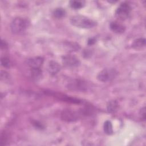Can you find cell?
I'll use <instances>...</instances> for the list:
<instances>
[{
    "mask_svg": "<svg viewBox=\"0 0 146 146\" xmlns=\"http://www.w3.org/2000/svg\"><path fill=\"white\" fill-rule=\"evenodd\" d=\"M132 47L135 50H141L145 46V39L144 38H138L134 40L132 43Z\"/></svg>",
    "mask_w": 146,
    "mask_h": 146,
    "instance_id": "11",
    "label": "cell"
},
{
    "mask_svg": "<svg viewBox=\"0 0 146 146\" xmlns=\"http://www.w3.org/2000/svg\"><path fill=\"white\" fill-rule=\"evenodd\" d=\"M62 119L66 121H74L79 118V114L76 112L70 110H64L62 113Z\"/></svg>",
    "mask_w": 146,
    "mask_h": 146,
    "instance_id": "7",
    "label": "cell"
},
{
    "mask_svg": "<svg viewBox=\"0 0 146 146\" xmlns=\"http://www.w3.org/2000/svg\"><path fill=\"white\" fill-rule=\"evenodd\" d=\"M1 65L5 68L10 67V66L11 65V62L10 59L6 56L1 58Z\"/></svg>",
    "mask_w": 146,
    "mask_h": 146,
    "instance_id": "17",
    "label": "cell"
},
{
    "mask_svg": "<svg viewBox=\"0 0 146 146\" xmlns=\"http://www.w3.org/2000/svg\"><path fill=\"white\" fill-rule=\"evenodd\" d=\"M28 21L23 18L17 17L13 20L11 23L10 27L13 33L19 34L24 31L28 27Z\"/></svg>",
    "mask_w": 146,
    "mask_h": 146,
    "instance_id": "2",
    "label": "cell"
},
{
    "mask_svg": "<svg viewBox=\"0 0 146 146\" xmlns=\"http://www.w3.org/2000/svg\"><path fill=\"white\" fill-rule=\"evenodd\" d=\"M68 89L72 91H84L87 90L88 86L86 82L81 80L75 79L72 80L68 84Z\"/></svg>",
    "mask_w": 146,
    "mask_h": 146,
    "instance_id": "5",
    "label": "cell"
},
{
    "mask_svg": "<svg viewBox=\"0 0 146 146\" xmlns=\"http://www.w3.org/2000/svg\"><path fill=\"white\" fill-rule=\"evenodd\" d=\"M72 25L79 28L91 29L96 25V22L92 19L82 15H76L70 19Z\"/></svg>",
    "mask_w": 146,
    "mask_h": 146,
    "instance_id": "1",
    "label": "cell"
},
{
    "mask_svg": "<svg viewBox=\"0 0 146 146\" xmlns=\"http://www.w3.org/2000/svg\"><path fill=\"white\" fill-rule=\"evenodd\" d=\"M141 118H143L144 120H145V107L143 108L141 110Z\"/></svg>",
    "mask_w": 146,
    "mask_h": 146,
    "instance_id": "18",
    "label": "cell"
},
{
    "mask_svg": "<svg viewBox=\"0 0 146 146\" xmlns=\"http://www.w3.org/2000/svg\"><path fill=\"white\" fill-rule=\"evenodd\" d=\"M118 107V103L116 100H111L107 104V110L110 113H113L117 111Z\"/></svg>",
    "mask_w": 146,
    "mask_h": 146,
    "instance_id": "13",
    "label": "cell"
},
{
    "mask_svg": "<svg viewBox=\"0 0 146 146\" xmlns=\"http://www.w3.org/2000/svg\"><path fill=\"white\" fill-rule=\"evenodd\" d=\"M117 75V71L112 68H105L102 70L98 75V79L102 82H110L114 79Z\"/></svg>",
    "mask_w": 146,
    "mask_h": 146,
    "instance_id": "3",
    "label": "cell"
},
{
    "mask_svg": "<svg viewBox=\"0 0 146 146\" xmlns=\"http://www.w3.org/2000/svg\"><path fill=\"white\" fill-rule=\"evenodd\" d=\"M66 14L65 10L62 8H57L53 12V15L54 17L59 19L63 18Z\"/></svg>",
    "mask_w": 146,
    "mask_h": 146,
    "instance_id": "15",
    "label": "cell"
},
{
    "mask_svg": "<svg viewBox=\"0 0 146 146\" xmlns=\"http://www.w3.org/2000/svg\"><path fill=\"white\" fill-rule=\"evenodd\" d=\"M84 2L80 1H70V6L74 9H79L83 6Z\"/></svg>",
    "mask_w": 146,
    "mask_h": 146,
    "instance_id": "16",
    "label": "cell"
},
{
    "mask_svg": "<svg viewBox=\"0 0 146 146\" xmlns=\"http://www.w3.org/2000/svg\"><path fill=\"white\" fill-rule=\"evenodd\" d=\"M111 30L116 34H121L125 31V27L117 22H112L110 25Z\"/></svg>",
    "mask_w": 146,
    "mask_h": 146,
    "instance_id": "10",
    "label": "cell"
},
{
    "mask_svg": "<svg viewBox=\"0 0 146 146\" xmlns=\"http://www.w3.org/2000/svg\"><path fill=\"white\" fill-rule=\"evenodd\" d=\"M131 10V7L128 3H121L115 11V17L120 20H125L128 17Z\"/></svg>",
    "mask_w": 146,
    "mask_h": 146,
    "instance_id": "4",
    "label": "cell"
},
{
    "mask_svg": "<svg viewBox=\"0 0 146 146\" xmlns=\"http://www.w3.org/2000/svg\"><path fill=\"white\" fill-rule=\"evenodd\" d=\"M43 63V58L42 57H34L29 58L26 60V64L31 68H40Z\"/></svg>",
    "mask_w": 146,
    "mask_h": 146,
    "instance_id": "8",
    "label": "cell"
},
{
    "mask_svg": "<svg viewBox=\"0 0 146 146\" xmlns=\"http://www.w3.org/2000/svg\"><path fill=\"white\" fill-rule=\"evenodd\" d=\"M63 64L67 67H75L80 64V60L74 55H66L62 57Z\"/></svg>",
    "mask_w": 146,
    "mask_h": 146,
    "instance_id": "6",
    "label": "cell"
},
{
    "mask_svg": "<svg viewBox=\"0 0 146 146\" xmlns=\"http://www.w3.org/2000/svg\"><path fill=\"white\" fill-rule=\"evenodd\" d=\"M60 70V66L55 61L51 60L49 62L47 65V71L51 75L57 74Z\"/></svg>",
    "mask_w": 146,
    "mask_h": 146,
    "instance_id": "9",
    "label": "cell"
},
{
    "mask_svg": "<svg viewBox=\"0 0 146 146\" xmlns=\"http://www.w3.org/2000/svg\"><path fill=\"white\" fill-rule=\"evenodd\" d=\"M88 44H92L94 43L95 42V40H94L93 38H91V39L88 41Z\"/></svg>",
    "mask_w": 146,
    "mask_h": 146,
    "instance_id": "20",
    "label": "cell"
},
{
    "mask_svg": "<svg viewBox=\"0 0 146 146\" xmlns=\"http://www.w3.org/2000/svg\"><path fill=\"white\" fill-rule=\"evenodd\" d=\"M31 75L33 79L35 80H39L42 78V71L40 68H31Z\"/></svg>",
    "mask_w": 146,
    "mask_h": 146,
    "instance_id": "12",
    "label": "cell"
},
{
    "mask_svg": "<svg viewBox=\"0 0 146 146\" xmlns=\"http://www.w3.org/2000/svg\"><path fill=\"white\" fill-rule=\"evenodd\" d=\"M1 48H4V49H6L7 47V44H6V43L5 42H3V40H1Z\"/></svg>",
    "mask_w": 146,
    "mask_h": 146,
    "instance_id": "19",
    "label": "cell"
},
{
    "mask_svg": "<svg viewBox=\"0 0 146 146\" xmlns=\"http://www.w3.org/2000/svg\"><path fill=\"white\" fill-rule=\"evenodd\" d=\"M104 131L107 135H111L113 133V128L111 122L109 120H107L104 122L103 125Z\"/></svg>",
    "mask_w": 146,
    "mask_h": 146,
    "instance_id": "14",
    "label": "cell"
}]
</instances>
